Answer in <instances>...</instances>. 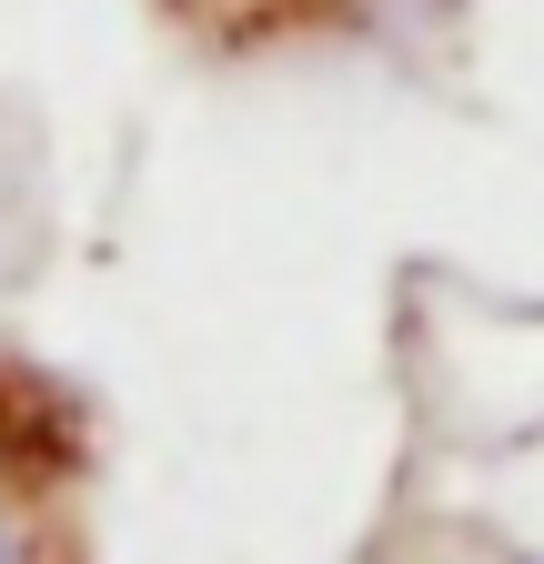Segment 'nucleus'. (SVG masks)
<instances>
[{
    "mask_svg": "<svg viewBox=\"0 0 544 564\" xmlns=\"http://www.w3.org/2000/svg\"><path fill=\"white\" fill-rule=\"evenodd\" d=\"M0 564H31V524H21V494L0 474Z\"/></svg>",
    "mask_w": 544,
    "mask_h": 564,
    "instance_id": "f257e3e1",
    "label": "nucleus"
}]
</instances>
